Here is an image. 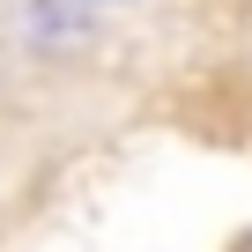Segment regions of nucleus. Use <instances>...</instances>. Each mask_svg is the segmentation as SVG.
Here are the masks:
<instances>
[{"label": "nucleus", "mask_w": 252, "mask_h": 252, "mask_svg": "<svg viewBox=\"0 0 252 252\" xmlns=\"http://www.w3.org/2000/svg\"><path fill=\"white\" fill-rule=\"evenodd\" d=\"M23 23H30V45H45V52H60V45H82V37H89L82 0H74V8H67V0H30Z\"/></svg>", "instance_id": "nucleus-1"}, {"label": "nucleus", "mask_w": 252, "mask_h": 252, "mask_svg": "<svg viewBox=\"0 0 252 252\" xmlns=\"http://www.w3.org/2000/svg\"><path fill=\"white\" fill-rule=\"evenodd\" d=\"M82 8H126V0H82Z\"/></svg>", "instance_id": "nucleus-2"}]
</instances>
